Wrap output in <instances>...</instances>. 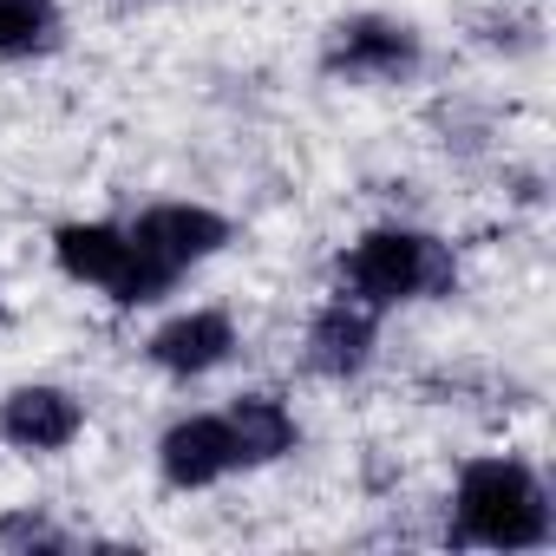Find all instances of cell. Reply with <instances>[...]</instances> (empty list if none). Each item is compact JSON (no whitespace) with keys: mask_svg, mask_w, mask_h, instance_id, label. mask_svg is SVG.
<instances>
[{"mask_svg":"<svg viewBox=\"0 0 556 556\" xmlns=\"http://www.w3.org/2000/svg\"><path fill=\"white\" fill-rule=\"evenodd\" d=\"M458 536L484 549H536L549 543V497L530 465L517 458H471L458 478Z\"/></svg>","mask_w":556,"mask_h":556,"instance_id":"obj_1","label":"cell"},{"mask_svg":"<svg viewBox=\"0 0 556 556\" xmlns=\"http://www.w3.org/2000/svg\"><path fill=\"white\" fill-rule=\"evenodd\" d=\"M341 282L354 302H367L374 315L393 302H419V295H452L458 262L439 236L419 229H367L348 255H341Z\"/></svg>","mask_w":556,"mask_h":556,"instance_id":"obj_2","label":"cell"},{"mask_svg":"<svg viewBox=\"0 0 556 556\" xmlns=\"http://www.w3.org/2000/svg\"><path fill=\"white\" fill-rule=\"evenodd\" d=\"M53 255H60V268L73 275V282L105 289L118 308H144V302H157L177 282V275H164L157 262L138 255L131 229H112V223H66L53 236Z\"/></svg>","mask_w":556,"mask_h":556,"instance_id":"obj_3","label":"cell"},{"mask_svg":"<svg viewBox=\"0 0 556 556\" xmlns=\"http://www.w3.org/2000/svg\"><path fill=\"white\" fill-rule=\"evenodd\" d=\"M321 66L334 79H406L419 66V34L406 21H387V14H354L328 34Z\"/></svg>","mask_w":556,"mask_h":556,"instance_id":"obj_4","label":"cell"},{"mask_svg":"<svg viewBox=\"0 0 556 556\" xmlns=\"http://www.w3.org/2000/svg\"><path fill=\"white\" fill-rule=\"evenodd\" d=\"M131 242L164 275H184L190 262H203V255H216L229 242V223L216 210H203V203H157V210H144L131 223Z\"/></svg>","mask_w":556,"mask_h":556,"instance_id":"obj_5","label":"cell"},{"mask_svg":"<svg viewBox=\"0 0 556 556\" xmlns=\"http://www.w3.org/2000/svg\"><path fill=\"white\" fill-rule=\"evenodd\" d=\"M157 471H164V484H177V491H203V484L242 471L236 439H229V419H216V413L177 419V426L157 439Z\"/></svg>","mask_w":556,"mask_h":556,"instance_id":"obj_6","label":"cell"},{"mask_svg":"<svg viewBox=\"0 0 556 556\" xmlns=\"http://www.w3.org/2000/svg\"><path fill=\"white\" fill-rule=\"evenodd\" d=\"M86 432V406L66 387H14L0 400V439L21 452H66Z\"/></svg>","mask_w":556,"mask_h":556,"instance_id":"obj_7","label":"cell"},{"mask_svg":"<svg viewBox=\"0 0 556 556\" xmlns=\"http://www.w3.org/2000/svg\"><path fill=\"white\" fill-rule=\"evenodd\" d=\"M144 354H151L164 374L197 380V374H210V367H223V361L236 354V321H229L223 308H190V315L164 321Z\"/></svg>","mask_w":556,"mask_h":556,"instance_id":"obj_8","label":"cell"},{"mask_svg":"<svg viewBox=\"0 0 556 556\" xmlns=\"http://www.w3.org/2000/svg\"><path fill=\"white\" fill-rule=\"evenodd\" d=\"M367 361H374V308L354 302V295L328 302V308L308 321V367L328 374V380H348V374H361Z\"/></svg>","mask_w":556,"mask_h":556,"instance_id":"obj_9","label":"cell"},{"mask_svg":"<svg viewBox=\"0 0 556 556\" xmlns=\"http://www.w3.org/2000/svg\"><path fill=\"white\" fill-rule=\"evenodd\" d=\"M223 419H229V439H236L242 465H275V458L295 452V413L268 393H242Z\"/></svg>","mask_w":556,"mask_h":556,"instance_id":"obj_10","label":"cell"},{"mask_svg":"<svg viewBox=\"0 0 556 556\" xmlns=\"http://www.w3.org/2000/svg\"><path fill=\"white\" fill-rule=\"evenodd\" d=\"M60 47L53 0H0V60H34Z\"/></svg>","mask_w":556,"mask_h":556,"instance_id":"obj_11","label":"cell"},{"mask_svg":"<svg viewBox=\"0 0 556 556\" xmlns=\"http://www.w3.org/2000/svg\"><path fill=\"white\" fill-rule=\"evenodd\" d=\"M0 549H73V536L40 510H8L0 517Z\"/></svg>","mask_w":556,"mask_h":556,"instance_id":"obj_12","label":"cell"},{"mask_svg":"<svg viewBox=\"0 0 556 556\" xmlns=\"http://www.w3.org/2000/svg\"><path fill=\"white\" fill-rule=\"evenodd\" d=\"M0 321H8V302H0Z\"/></svg>","mask_w":556,"mask_h":556,"instance_id":"obj_13","label":"cell"}]
</instances>
